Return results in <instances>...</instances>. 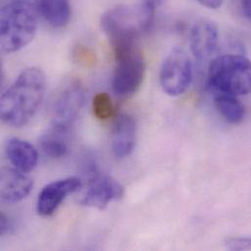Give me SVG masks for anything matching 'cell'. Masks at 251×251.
<instances>
[{"label":"cell","instance_id":"1","mask_svg":"<svg viewBox=\"0 0 251 251\" xmlns=\"http://www.w3.org/2000/svg\"><path fill=\"white\" fill-rule=\"evenodd\" d=\"M46 92V77L37 68L24 70L0 100V116L12 127L25 126L38 111Z\"/></svg>","mask_w":251,"mask_h":251},{"label":"cell","instance_id":"2","mask_svg":"<svg viewBox=\"0 0 251 251\" xmlns=\"http://www.w3.org/2000/svg\"><path fill=\"white\" fill-rule=\"evenodd\" d=\"M154 5L151 1L121 4L106 11L100 21L102 30L114 49L137 43L153 20Z\"/></svg>","mask_w":251,"mask_h":251},{"label":"cell","instance_id":"3","mask_svg":"<svg viewBox=\"0 0 251 251\" xmlns=\"http://www.w3.org/2000/svg\"><path fill=\"white\" fill-rule=\"evenodd\" d=\"M38 13L27 0H14L0 13V45L5 53H15L28 45L38 26Z\"/></svg>","mask_w":251,"mask_h":251},{"label":"cell","instance_id":"4","mask_svg":"<svg viewBox=\"0 0 251 251\" xmlns=\"http://www.w3.org/2000/svg\"><path fill=\"white\" fill-rule=\"evenodd\" d=\"M207 85L215 94L234 96L251 93V61L244 55L225 54L210 61Z\"/></svg>","mask_w":251,"mask_h":251},{"label":"cell","instance_id":"5","mask_svg":"<svg viewBox=\"0 0 251 251\" xmlns=\"http://www.w3.org/2000/svg\"><path fill=\"white\" fill-rule=\"evenodd\" d=\"M116 67L112 86L114 92L121 97L136 93L141 87L145 73L146 62L137 43L114 49Z\"/></svg>","mask_w":251,"mask_h":251},{"label":"cell","instance_id":"6","mask_svg":"<svg viewBox=\"0 0 251 251\" xmlns=\"http://www.w3.org/2000/svg\"><path fill=\"white\" fill-rule=\"evenodd\" d=\"M193 75V63L188 53L180 47H175L162 62L159 83L164 93L171 97H178L191 86Z\"/></svg>","mask_w":251,"mask_h":251},{"label":"cell","instance_id":"7","mask_svg":"<svg viewBox=\"0 0 251 251\" xmlns=\"http://www.w3.org/2000/svg\"><path fill=\"white\" fill-rule=\"evenodd\" d=\"M124 195L125 189L119 181L110 175L93 170L79 203L87 207L103 210L112 201L121 200Z\"/></svg>","mask_w":251,"mask_h":251},{"label":"cell","instance_id":"8","mask_svg":"<svg viewBox=\"0 0 251 251\" xmlns=\"http://www.w3.org/2000/svg\"><path fill=\"white\" fill-rule=\"evenodd\" d=\"M85 100V90L79 82H73L58 95L52 109L51 126L66 129L77 120Z\"/></svg>","mask_w":251,"mask_h":251},{"label":"cell","instance_id":"9","mask_svg":"<svg viewBox=\"0 0 251 251\" xmlns=\"http://www.w3.org/2000/svg\"><path fill=\"white\" fill-rule=\"evenodd\" d=\"M82 186L78 177H67L46 185L38 195L36 210L41 216L52 215L62 202L72 194L77 192Z\"/></svg>","mask_w":251,"mask_h":251},{"label":"cell","instance_id":"10","mask_svg":"<svg viewBox=\"0 0 251 251\" xmlns=\"http://www.w3.org/2000/svg\"><path fill=\"white\" fill-rule=\"evenodd\" d=\"M219 43V30L215 23L210 20L197 22L190 34L191 51L199 64L211 60Z\"/></svg>","mask_w":251,"mask_h":251},{"label":"cell","instance_id":"11","mask_svg":"<svg viewBox=\"0 0 251 251\" xmlns=\"http://www.w3.org/2000/svg\"><path fill=\"white\" fill-rule=\"evenodd\" d=\"M33 182L26 173L13 167H6L0 174L1 200L7 203H17L31 192Z\"/></svg>","mask_w":251,"mask_h":251},{"label":"cell","instance_id":"12","mask_svg":"<svg viewBox=\"0 0 251 251\" xmlns=\"http://www.w3.org/2000/svg\"><path fill=\"white\" fill-rule=\"evenodd\" d=\"M137 134L138 127L132 116L122 114L116 119L112 132V151L117 158L131 154L136 146Z\"/></svg>","mask_w":251,"mask_h":251},{"label":"cell","instance_id":"13","mask_svg":"<svg viewBox=\"0 0 251 251\" xmlns=\"http://www.w3.org/2000/svg\"><path fill=\"white\" fill-rule=\"evenodd\" d=\"M5 151L13 166L25 173L32 171L38 163V153L35 148L20 138L8 140Z\"/></svg>","mask_w":251,"mask_h":251},{"label":"cell","instance_id":"14","mask_svg":"<svg viewBox=\"0 0 251 251\" xmlns=\"http://www.w3.org/2000/svg\"><path fill=\"white\" fill-rule=\"evenodd\" d=\"M70 129L51 126L39 138V147L42 152L53 159L64 157L70 148Z\"/></svg>","mask_w":251,"mask_h":251},{"label":"cell","instance_id":"15","mask_svg":"<svg viewBox=\"0 0 251 251\" xmlns=\"http://www.w3.org/2000/svg\"><path fill=\"white\" fill-rule=\"evenodd\" d=\"M34 6L51 26L63 27L71 20L72 9L68 0H35Z\"/></svg>","mask_w":251,"mask_h":251},{"label":"cell","instance_id":"16","mask_svg":"<svg viewBox=\"0 0 251 251\" xmlns=\"http://www.w3.org/2000/svg\"><path fill=\"white\" fill-rule=\"evenodd\" d=\"M214 103L223 119L231 125H240L246 117V108L237 96L216 94Z\"/></svg>","mask_w":251,"mask_h":251},{"label":"cell","instance_id":"17","mask_svg":"<svg viewBox=\"0 0 251 251\" xmlns=\"http://www.w3.org/2000/svg\"><path fill=\"white\" fill-rule=\"evenodd\" d=\"M93 113L100 121H108L115 115V107L108 93H98L93 98Z\"/></svg>","mask_w":251,"mask_h":251},{"label":"cell","instance_id":"18","mask_svg":"<svg viewBox=\"0 0 251 251\" xmlns=\"http://www.w3.org/2000/svg\"><path fill=\"white\" fill-rule=\"evenodd\" d=\"M225 246L229 251H251V238H229Z\"/></svg>","mask_w":251,"mask_h":251},{"label":"cell","instance_id":"19","mask_svg":"<svg viewBox=\"0 0 251 251\" xmlns=\"http://www.w3.org/2000/svg\"><path fill=\"white\" fill-rule=\"evenodd\" d=\"M13 222L6 216L4 213L0 216V235L6 236L8 234H11L13 231Z\"/></svg>","mask_w":251,"mask_h":251},{"label":"cell","instance_id":"20","mask_svg":"<svg viewBox=\"0 0 251 251\" xmlns=\"http://www.w3.org/2000/svg\"><path fill=\"white\" fill-rule=\"evenodd\" d=\"M202 6L208 8V9H218L222 6L224 0H198Z\"/></svg>","mask_w":251,"mask_h":251},{"label":"cell","instance_id":"21","mask_svg":"<svg viewBox=\"0 0 251 251\" xmlns=\"http://www.w3.org/2000/svg\"><path fill=\"white\" fill-rule=\"evenodd\" d=\"M245 14L251 19V0H241Z\"/></svg>","mask_w":251,"mask_h":251}]
</instances>
